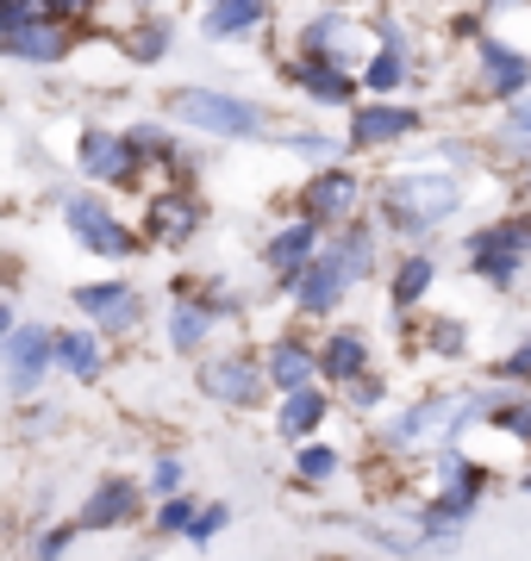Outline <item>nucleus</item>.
I'll return each instance as SVG.
<instances>
[{
    "label": "nucleus",
    "instance_id": "nucleus-1",
    "mask_svg": "<svg viewBox=\"0 0 531 561\" xmlns=\"http://www.w3.org/2000/svg\"><path fill=\"white\" fill-rule=\"evenodd\" d=\"M456 213V181L444 175H400L388 181V219L400 231H431L438 219Z\"/></svg>",
    "mask_w": 531,
    "mask_h": 561
},
{
    "label": "nucleus",
    "instance_id": "nucleus-2",
    "mask_svg": "<svg viewBox=\"0 0 531 561\" xmlns=\"http://www.w3.org/2000/svg\"><path fill=\"white\" fill-rule=\"evenodd\" d=\"M176 119L201 125V131H219V138H250L263 113L250 101H231V94H213V88H182L176 94Z\"/></svg>",
    "mask_w": 531,
    "mask_h": 561
},
{
    "label": "nucleus",
    "instance_id": "nucleus-3",
    "mask_svg": "<svg viewBox=\"0 0 531 561\" xmlns=\"http://www.w3.org/2000/svg\"><path fill=\"white\" fill-rule=\"evenodd\" d=\"M57 337H63V331H44V324H25V331H13V337H7V381H13V393H20V400L38 387L44 362L57 356Z\"/></svg>",
    "mask_w": 531,
    "mask_h": 561
},
{
    "label": "nucleus",
    "instance_id": "nucleus-4",
    "mask_svg": "<svg viewBox=\"0 0 531 561\" xmlns=\"http://www.w3.org/2000/svg\"><path fill=\"white\" fill-rule=\"evenodd\" d=\"M344 275H350V262L331 250V256L307 262V268H294V275H287V287H294V300L307 306V312H331V306H338V294H344Z\"/></svg>",
    "mask_w": 531,
    "mask_h": 561
},
{
    "label": "nucleus",
    "instance_id": "nucleus-5",
    "mask_svg": "<svg viewBox=\"0 0 531 561\" xmlns=\"http://www.w3.org/2000/svg\"><path fill=\"white\" fill-rule=\"evenodd\" d=\"M531 243V225H494V231H482V238L470 243V256H475V268L482 275H494V280H512V268H519V250Z\"/></svg>",
    "mask_w": 531,
    "mask_h": 561
},
{
    "label": "nucleus",
    "instance_id": "nucleus-6",
    "mask_svg": "<svg viewBox=\"0 0 531 561\" xmlns=\"http://www.w3.org/2000/svg\"><path fill=\"white\" fill-rule=\"evenodd\" d=\"M201 387L225 405H250L263 387H257V362L250 356H225V362H206L201 368Z\"/></svg>",
    "mask_w": 531,
    "mask_h": 561
},
{
    "label": "nucleus",
    "instance_id": "nucleus-7",
    "mask_svg": "<svg viewBox=\"0 0 531 561\" xmlns=\"http://www.w3.org/2000/svg\"><path fill=\"white\" fill-rule=\"evenodd\" d=\"M76 306H82L88 319H101V331H125V324L144 312L138 294H132V287H120V280H101V287H76Z\"/></svg>",
    "mask_w": 531,
    "mask_h": 561
},
{
    "label": "nucleus",
    "instance_id": "nucleus-8",
    "mask_svg": "<svg viewBox=\"0 0 531 561\" xmlns=\"http://www.w3.org/2000/svg\"><path fill=\"white\" fill-rule=\"evenodd\" d=\"M69 225H76V238H82L88 250H101V256H125V250H132L120 219H106L94 201H69Z\"/></svg>",
    "mask_w": 531,
    "mask_h": 561
},
{
    "label": "nucleus",
    "instance_id": "nucleus-9",
    "mask_svg": "<svg viewBox=\"0 0 531 561\" xmlns=\"http://www.w3.org/2000/svg\"><path fill=\"white\" fill-rule=\"evenodd\" d=\"M407 131H419V113L413 106H363L350 119V138L357 144H394V138H407Z\"/></svg>",
    "mask_w": 531,
    "mask_h": 561
},
{
    "label": "nucleus",
    "instance_id": "nucleus-10",
    "mask_svg": "<svg viewBox=\"0 0 531 561\" xmlns=\"http://www.w3.org/2000/svg\"><path fill=\"white\" fill-rule=\"evenodd\" d=\"M194 225H201V201H194V194H157V201H150V238L182 243Z\"/></svg>",
    "mask_w": 531,
    "mask_h": 561
},
{
    "label": "nucleus",
    "instance_id": "nucleus-11",
    "mask_svg": "<svg viewBox=\"0 0 531 561\" xmlns=\"http://www.w3.org/2000/svg\"><path fill=\"white\" fill-rule=\"evenodd\" d=\"M132 150H138L132 138H106V131H88L82 169H88V175H101V181H125V175H132Z\"/></svg>",
    "mask_w": 531,
    "mask_h": 561
},
{
    "label": "nucleus",
    "instance_id": "nucleus-12",
    "mask_svg": "<svg viewBox=\"0 0 531 561\" xmlns=\"http://www.w3.org/2000/svg\"><path fill=\"white\" fill-rule=\"evenodd\" d=\"M350 206H357V181L338 175V169H326V175L307 187V213L313 219H344Z\"/></svg>",
    "mask_w": 531,
    "mask_h": 561
},
{
    "label": "nucleus",
    "instance_id": "nucleus-13",
    "mask_svg": "<svg viewBox=\"0 0 531 561\" xmlns=\"http://www.w3.org/2000/svg\"><path fill=\"white\" fill-rule=\"evenodd\" d=\"M257 20H263V0H213L201 32L206 38H238V32H250Z\"/></svg>",
    "mask_w": 531,
    "mask_h": 561
},
{
    "label": "nucleus",
    "instance_id": "nucleus-14",
    "mask_svg": "<svg viewBox=\"0 0 531 561\" xmlns=\"http://www.w3.org/2000/svg\"><path fill=\"white\" fill-rule=\"evenodd\" d=\"M138 512V486L132 481H106L94 500H88V512H82V524H125Z\"/></svg>",
    "mask_w": 531,
    "mask_h": 561
},
{
    "label": "nucleus",
    "instance_id": "nucleus-15",
    "mask_svg": "<svg viewBox=\"0 0 531 561\" xmlns=\"http://www.w3.org/2000/svg\"><path fill=\"white\" fill-rule=\"evenodd\" d=\"M301 88H307V94H319V101H331V106L350 101V76L331 57H307V62H301Z\"/></svg>",
    "mask_w": 531,
    "mask_h": 561
},
{
    "label": "nucleus",
    "instance_id": "nucleus-16",
    "mask_svg": "<svg viewBox=\"0 0 531 561\" xmlns=\"http://www.w3.org/2000/svg\"><path fill=\"white\" fill-rule=\"evenodd\" d=\"M7 50H13V57H32V62H50V57H63V38H57V25L44 20V25L7 32Z\"/></svg>",
    "mask_w": 531,
    "mask_h": 561
},
{
    "label": "nucleus",
    "instance_id": "nucleus-17",
    "mask_svg": "<svg viewBox=\"0 0 531 561\" xmlns=\"http://www.w3.org/2000/svg\"><path fill=\"white\" fill-rule=\"evenodd\" d=\"M269 375H275V387L301 393V387L313 381V356L301 350V343H275V356H269Z\"/></svg>",
    "mask_w": 531,
    "mask_h": 561
},
{
    "label": "nucleus",
    "instance_id": "nucleus-18",
    "mask_svg": "<svg viewBox=\"0 0 531 561\" xmlns=\"http://www.w3.org/2000/svg\"><path fill=\"white\" fill-rule=\"evenodd\" d=\"M57 362L69 375H101V343L88 337V331H63L57 337Z\"/></svg>",
    "mask_w": 531,
    "mask_h": 561
},
{
    "label": "nucleus",
    "instance_id": "nucleus-19",
    "mask_svg": "<svg viewBox=\"0 0 531 561\" xmlns=\"http://www.w3.org/2000/svg\"><path fill=\"white\" fill-rule=\"evenodd\" d=\"M269 262L287 268V275H294V268H307V262H313V225H287L282 238L269 243Z\"/></svg>",
    "mask_w": 531,
    "mask_h": 561
},
{
    "label": "nucleus",
    "instance_id": "nucleus-20",
    "mask_svg": "<svg viewBox=\"0 0 531 561\" xmlns=\"http://www.w3.org/2000/svg\"><path fill=\"white\" fill-rule=\"evenodd\" d=\"M482 69H488L494 94H512V88H526V62L512 57V50H500V44H482Z\"/></svg>",
    "mask_w": 531,
    "mask_h": 561
},
{
    "label": "nucleus",
    "instance_id": "nucleus-21",
    "mask_svg": "<svg viewBox=\"0 0 531 561\" xmlns=\"http://www.w3.org/2000/svg\"><path fill=\"white\" fill-rule=\"evenodd\" d=\"M319 412H326V400H319L313 387H301V393H287V405H282V431L287 437H307L313 424H319Z\"/></svg>",
    "mask_w": 531,
    "mask_h": 561
},
{
    "label": "nucleus",
    "instance_id": "nucleus-22",
    "mask_svg": "<svg viewBox=\"0 0 531 561\" xmlns=\"http://www.w3.org/2000/svg\"><path fill=\"white\" fill-rule=\"evenodd\" d=\"M326 368L331 375H363V337H357V331H338V337H331V350H326Z\"/></svg>",
    "mask_w": 531,
    "mask_h": 561
},
{
    "label": "nucleus",
    "instance_id": "nucleus-23",
    "mask_svg": "<svg viewBox=\"0 0 531 561\" xmlns=\"http://www.w3.org/2000/svg\"><path fill=\"white\" fill-rule=\"evenodd\" d=\"M400 76H407V50H400V38L388 32V50L369 62V76H363V81H369V88H394Z\"/></svg>",
    "mask_w": 531,
    "mask_h": 561
},
{
    "label": "nucleus",
    "instance_id": "nucleus-24",
    "mask_svg": "<svg viewBox=\"0 0 531 561\" xmlns=\"http://www.w3.org/2000/svg\"><path fill=\"white\" fill-rule=\"evenodd\" d=\"M426 287H431V262H426V256H413L407 268H400V275H394V306L419 300V294H426Z\"/></svg>",
    "mask_w": 531,
    "mask_h": 561
},
{
    "label": "nucleus",
    "instance_id": "nucleus-25",
    "mask_svg": "<svg viewBox=\"0 0 531 561\" xmlns=\"http://www.w3.org/2000/svg\"><path fill=\"white\" fill-rule=\"evenodd\" d=\"M169 331H176V343H182V350H194V343L206 337V312H201V306H176Z\"/></svg>",
    "mask_w": 531,
    "mask_h": 561
},
{
    "label": "nucleus",
    "instance_id": "nucleus-26",
    "mask_svg": "<svg viewBox=\"0 0 531 561\" xmlns=\"http://www.w3.org/2000/svg\"><path fill=\"white\" fill-rule=\"evenodd\" d=\"M38 13L50 20V0H7L0 20H7V32H20V25H38Z\"/></svg>",
    "mask_w": 531,
    "mask_h": 561
},
{
    "label": "nucleus",
    "instance_id": "nucleus-27",
    "mask_svg": "<svg viewBox=\"0 0 531 561\" xmlns=\"http://www.w3.org/2000/svg\"><path fill=\"white\" fill-rule=\"evenodd\" d=\"M331 468H338V456H331V449H301V474H307V481H326Z\"/></svg>",
    "mask_w": 531,
    "mask_h": 561
},
{
    "label": "nucleus",
    "instance_id": "nucleus-28",
    "mask_svg": "<svg viewBox=\"0 0 531 561\" xmlns=\"http://www.w3.org/2000/svg\"><path fill=\"white\" fill-rule=\"evenodd\" d=\"M338 256L350 262V275H363V268H369V238H363V231H350V238L338 243Z\"/></svg>",
    "mask_w": 531,
    "mask_h": 561
},
{
    "label": "nucleus",
    "instance_id": "nucleus-29",
    "mask_svg": "<svg viewBox=\"0 0 531 561\" xmlns=\"http://www.w3.org/2000/svg\"><path fill=\"white\" fill-rule=\"evenodd\" d=\"M188 524H194V505H188V500H169L163 518H157V530H188Z\"/></svg>",
    "mask_w": 531,
    "mask_h": 561
},
{
    "label": "nucleus",
    "instance_id": "nucleus-30",
    "mask_svg": "<svg viewBox=\"0 0 531 561\" xmlns=\"http://www.w3.org/2000/svg\"><path fill=\"white\" fill-rule=\"evenodd\" d=\"M163 44H169V32H163V25H150V32H138L132 50H138V57H163Z\"/></svg>",
    "mask_w": 531,
    "mask_h": 561
},
{
    "label": "nucleus",
    "instance_id": "nucleus-31",
    "mask_svg": "<svg viewBox=\"0 0 531 561\" xmlns=\"http://www.w3.org/2000/svg\"><path fill=\"white\" fill-rule=\"evenodd\" d=\"M500 424H507L512 437H531V405H512V412H500Z\"/></svg>",
    "mask_w": 531,
    "mask_h": 561
},
{
    "label": "nucleus",
    "instance_id": "nucleus-32",
    "mask_svg": "<svg viewBox=\"0 0 531 561\" xmlns=\"http://www.w3.org/2000/svg\"><path fill=\"white\" fill-rule=\"evenodd\" d=\"M431 343H438V350H450V356H456V350H463V324H438V331H431Z\"/></svg>",
    "mask_w": 531,
    "mask_h": 561
},
{
    "label": "nucleus",
    "instance_id": "nucleus-33",
    "mask_svg": "<svg viewBox=\"0 0 531 561\" xmlns=\"http://www.w3.org/2000/svg\"><path fill=\"white\" fill-rule=\"evenodd\" d=\"M63 542H69V530H44V537H38V561H57Z\"/></svg>",
    "mask_w": 531,
    "mask_h": 561
},
{
    "label": "nucleus",
    "instance_id": "nucleus-34",
    "mask_svg": "<svg viewBox=\"0 0 531 561\" xmlns=\"http://www.w3.org/2000/svg\"><path fill=\"white\" fill-rule=\"evenodd\" d=\"M500 375H512V381H526V375H531V343L519 350V356H507V362H500Z\"/></svg>",
    "mask_w": 531,
    "mask_h": 561
},
{
    "label": "nucleus",
    "instance_id": "nucleus-35",
    "mask_svg": "<svg viewBox=\"0 0 531 561\" xmlns=\"http://www.w3.org/2000/svg\"><path fill=\"white\" fill-rule=\"evenodd\" d=\"M219 524H225V512H219V505H213V512H206V518H194V524H188V530H194V542H206V537H213V530H219Z\"/></svg>",
    "mask_w": 531,
    "mask_h": 561
},
{
    "label": "nucleus",
    "instance_id": "nucleus-36",
    "mask_svg": "<svg viewBox=\"0 0 531 561\" xmlns=\"http://www.w3.org/2000/svg\"><path fill=\"white\" fill-rule=\"evenodd\" d=\"M176 481H182V461H157V493H169V486H176Z\"/></svg>",
    "mask_w": 531,
    "mask_h": 561
},
{
    "label": "nucleus",
    "instance_id": "nucleus-37",
    "mask_svg": "<svg viewBox=\"0 0 531 561\" xmlns=\"http://www.w3.org/2000/svg\"><path fill=\"white\" fill-rule=\"evenodd\" d=\"M94 0H50V20H76V13H88Z\"/></svg>",
    "mask_w": 531,
    "mask_h": 561
},
{
    "label": "nucleus",
    "instance_id": "nucleus-38",
    "mask_svg": "<svg viewBox=\"0 0 531 561\" xmlns=\"http://www.w3.org/2000/svg\"><path fill=\"white\" fill-rule=\"evenodd\" d=\"M375 400H382V387H375V381H363V375H357V405H375Z\"/></svg>",
    "mask_w": 531,
    "mask_h": 561
},
{
    "label": "nucleus",
    "instance_id": "nucleus-39",
    "mask_svg": "<svg viewBox=\"0 0 531 561\" xmlns=\"http://www.w3.org/2000/svg\"><path fill=\"white\" fill-rule=\"evenodd\" d=\"M512 131H531V101L519 106V113H512Z\"/></svg>",
    "mask_w": 531,
    "mask_h": 561
}]
</instances>
